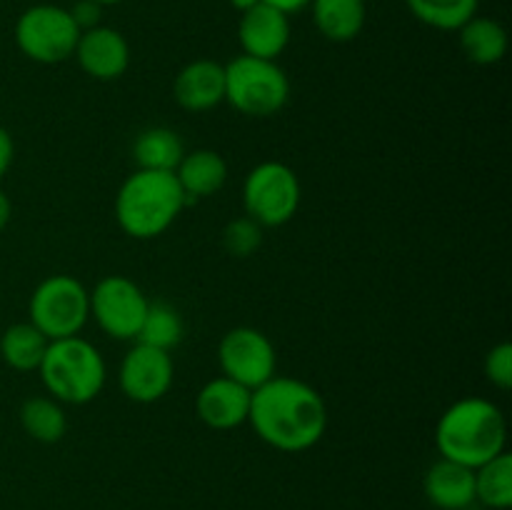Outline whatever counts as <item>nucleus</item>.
I'll list each match as a JSON object with an SVG mask.
<instances>
[{
    "instance_id": "obj_1",
    "label": "nucleus",
    "mask_w": 512,
    "mask_h": 510,
    "mask_svg": "<svg viewBox=\"0 0 512 510\" xmlns=\"http://www.w3.org/2000/svg\"><path fill=\"white\" fill-rule=\"evenodd\" d=\"M248 423L270 448L303 453L325 435L328 408L323 395L305 380L273 375L253 390Z\"/></svg>"
},
{
    "instance_id": "obj_2",
    "label": "nucleus",
    "mask_w": 512,
    "mask_h": 510,
    "mask_svg": "<svg viewBox=\"0 0 512 510\" xmlns=\"http://www.w3.org/2000/svg\"><path fill=\"white\" fill-rule=\"evenodd\" d=\"M508 423L493 400L460 398L440 415L435 428V445L440 458L453 460L465 468H480L505 453Z\"/></svg>"
},
{
    "instance_id": "obj_3",
    "label": "nucleus",
    "mask_w": 512,
    "mask_h": 510,
    "mask_svg": "<svg viewBox=\"0 0 512 510\" xmlns=\"http://www.w3.org/2000/svg\"><path fill=\"white\" fill-rule=\"evenodd\" d=\"M188 205L175 173L135 170L123 180L115 195V220L120 230L135 240L163 235Z\"/></svg>"
},
{
    "instance_id": "obj_4",
    "label": "nucleus",
    "mask_w": 512,
    "mask_h": 510,
    "mask_svg": "<svg viewBox=\"0 0 512 510\" xmlns=\"http://www.w3.org/2000/svg\"><path fill=\"white\" fill-rule=\"evenodd\" d=\"M45 390L58 403L85 405L105 385V360L90 340L80 335L50 340L38 368Z\"/></svg>"
},
{
    "instance_id": "obj_5",
    "label": "nucleus",
    "mask_w": 512,
    "mask_h": 510,
    "mask_svg": "<svg viewBox=\"0 0 512 510\" xmlns=\"http://www.w3.org/2000/svg\"><path fill=\"white\" fill-rule=\"evenodd\" d=\"M225 100L248 118H270L290 100V80L275 60L238 55L225 65Z\"/></svg>"
},
{
    "instance_id": "obj_6",
    "label": "nucleus",
    "mask_w": 512,
    "mask_h": 510,
    "mask_svg": "<svg viewBox=\"0 0 512 510\" xmlns=\"http://www.w3.org/2000/svg\"><path fill=\"white\" fill-rule=\"evenodd\" d=\"M30 323L48 340L70 338L90 318V293L73 275H50L30 295Z\"/></svg>"
},
{
    "instance_id": "obj_7",
    "label": "nucleus",
    "mask_w": 512,
    "mask_h": 510,
    "mask_svg": "<svg viewBox=\"0 0 512 510\" xmlns=\"http://www.w3.org/2000/svg\"><path fill=\"white\" fill-rule=\"evenodd\" d=\"M300 180L290 165L265 160L255 165L243 183V208L263 228L290 223L300 208Z\"/></svg>"
},
{
    "instance_id": "obj_8",
    "label": "nucleus",
    "mask_w": 512,
    "mask_h": 510,
    "mask_svg": "<svg viewBox=\"0 0 512 510\" xmlns=\"http://www.w3.org/2000/svg\"><path fill=\"white\" fill-rule=\"evenodd\" d=\"M13 35L25 58L40 65H58L73 58L80 30L68 8L43 3L20 13Z\"/></svg>"
},
{
    "instance_id": "obj_9",
    "label": "nucleus",
    "mask_w": 512,
    "mask_h": 510,
    "mask_svg": "<svg viewBox=\"0 0 512 510\" xmlns=\"http://www.w3.org/2000/svg\"><path fill=\"white\" fill-rule=\"evenodd\" d=\"M150 300L125 275H108L90 293V315L115 340H135Z\"/></svg>"
},
{
    "instance_id": "obj_10",
    "label": "nucleus",
    "mask_w": 512,
    "mask_h": 510,
    "mask_svg": "<svg viewBox=\"0 0 512 510\" xmlns=\"http://www.w3.org/2000/svg\"><path fill=\"white\" fill-rule=\"evenodd\" d=\"M220 370L225 378L255 390L275 375V348L265 333L255 328H233L218 345Z\"/></svg>"
},
{
    "instance_id": "obj_11",
    "label": "nucleus",
    "mask_w": 512,
    "mask_h": 510,
    "mask_svg": "<svg viewBox=\"0 0 512 510\" xmlns=\"http://www.w3.org/2000/svg\"><path fill=\"white\" fill-rule=\"evenodd\" d=\"M173 375L175 368L168 350L135 343L120 363L118 383L125 398L148 405L168 393L173 385Z\"/></svg>"
},
{
    "instance_id": "obj_12",
    "label": "nucleus",
    "mask_w": 512,
    "mask_h": 510,
    "mask_svg": "<svg viewBox=\"0 0 512 510\" xmlns=\"http://www.w3.org/2000/svg\"><path fill=\"white\" fill-rule=\"evenodd\" d=\"M75 60L95 80H118L130 65V45L120 30L95 25L83 30L75 45Z\"/></svg>"
},
{
    "instance_id": "obj_13",
    "label": "nucleus",
    "mask_w": 512,
    "mask_h": 510,
    "mask_svg": "<svg viewBox=\"0 0 512 510\" xmlns=\"http://www.w3.org/2000/svg\"><path fill=\"white\" fill-rule=\"evenodd\" d=\"M250 398H253V390L220 375L200 388L195 398V413L208 428L233 430L248 423Z\"/></svg>"
},
{
    "instance_id": "obj_14",
    "label": "nucleus",
    "mask_w": 512,
    "mask_h": 510,
    "mask_svg": "<svg viewBox=\"0 0 512 510\" xmlns=\"http://www.w3.org/2000/svg\"><path fill=\"white\" fill-rule=\"evenodd\" d=\"M238 40L243 55L263 60H278L290 43V18L270 5L258 3L240 13Z\"/></svg>"
},
{
    "instance_id": "obj_15",
    "label": "nucleus",
    "mask_w": 512,
    "mask_h": 510,
    "mask_svg": "<svg viewBox=\"0 0 512 510\" xmlns=\"http://www.w3.org/2000/svg\"><path fill=\"white\" fill-rule=\"evenodd\" d=\"M175 103L190 113H205L225 100V65L200 58L185 65L173 80Z\"/></svg>"
},
{
    "instance_id": "obj_16",
    "label": "nucleus",
    "mask_w": 512,
    "mask_h": 510,
    "mask_svg": "<svg viewBox=\"0 0 512 510\" xmlns=\"http://www.w3.org/2000/svg\"><path fill=\"white\" fill-rule=\"evenodd\" d=\"M425 495L440 510H465L475 503V470L440 458L425 473Z\"/></svg>"
},
{
    "instance_id": "obj_17",
    "label": "nucleus",
    "mask_w": 512,
    "mask_h": 510,
    "mask_svg": "<svg viewBox=\"0 0 512 510\" xmlns=\"http://www.w3.org/2000/svg\"><path fill=\"white\" fill-rule=\"evenodd\" d=\"M175 178H178L180 188H183L185 198H208L215 195L228 180V163L215 150H193L185 153L180 165L175 168Z\"/></svg>"
},
{
    "instance_id": "obj_18",
    "label": "nucleus",
    "mask_w": 512,
    "mask_h": 510,
    "mask_svg": "<svg viewBox=\"0 0 512 510\" xmlns=\"http://www.w3.org/2000/svg\"><path fill=\"white\" fill-rule=\"evenodd\" d=\"M368 0H310L313 23L330 43H350L365 25Z\"/></svg>"
},
{
    "instance_id": "obj_19",
    "label": "nucleus",
    "mask_w": 512,
    "mask_h": 510,
    "mask_svg": "<svg viewBox=\"0 0 512 510\" xmlns=\"http://www.w3.org/2000/svg\"><path fill=\"white\" fill-rule=\"evenodd\" d=\"M460 33V48H463L465 58L475 65H495L505 58L508 53V30L503 23L495 18H485V15H475L470 18Z\"/></svg>"
},
{
    "instance_id": "obj_20",
    "label": "nucleus",
    "mask_w": 512,
    "mask_h": 510,
    "mask_svg": "<svg viewBox=\"0 0 512 510\" xmlns=\"http://www.w3.org/2000/svg\"><path fill=\"white\" fill-rule=\"evenodd\" d=\"M183 140L170 128H148L135 138L133 158L140 170H163L175 173L183 160Z\"/></svg>"
},
{
    "instance_id": "obj_21",
    "label": "nucleus",
    "mask_w": 512,
    "mask_h": 510,
    "mask_svg": "<svg viewBox=\"0 0 512 510\" xmlns=\"http://www.w3.org/2000/svg\"><path fill=\"white\" fill-rule=\"evenodd\" d=\"M48 343L50 340L33 323H15L0 338V355L8 368L30 373L40 368Z\"/></svg>"
},
{
    "instance_id": "obj_22",
    "label": "nucleus",
    "mask_w": 512,
    "mask_h": 510,
    "mask_svg": "<svg viewBox=\"0 0 512 510\" xmlns=\"http://www.w3.org/2000/svg\"><path fill=\"white\" fill-rule=\"evenodd\" d=\"M20 423L23 430L38 443H58L68 430V418L65 410L55 398H45V395H35L28 398L20 408Z\"/></svg>"
},
{
    "instance_id": "obj_23",
    "label": "nucleus",
    "mask_w": 512,
    "mask_h": 510,
    "mask_svg": "<svg viewBox=\"0 0 512 510\" xmlns=\"http://www.w3.org/2000/svg\"><path fill=\"white\" fill-rule=\"evenodd\" d=\"M475 500L493 510L512 505V455L508 450L475 468Z\"/></svg>"
},
{
    "instance_id": "obj_24",
    "label": "nucleus",
    "mask_w": 512,
    "mask_h": 510,
    "mask_svg": "<svg viewBox=\"0 0 512 510\" xmlns=\"http://www.w3.org/2000/svg\"><path fill=\"white\" fill-rule=\"evenodd\" d=\"M405 5L428 28L453 33L478 15L480 0H405Z\"/></svg>"
},
{
    "instance_id": "obj_25",
    "label": "nucleus",
    "mask_w": 512,
    "mask_h": 510,
    "mask_svg": "<svg viewBox=\"0 0 512 510\" xmlns=\"http://www.w3.org/2000/svg\"><path fill=\"white\" fill-rule=\"evenodd\" d=\"M183 333H185L183 318H180V313L173 308V305L150 303L135 343L153 345V348L168 350L170 353V350L183 340Z\"/></svg>"
},
{
    "instance_id": "obj_26",
    "label": "nucleus",
    "mask_w": 512,
    "mask_h": 510,
    "mask_svg": "<svg viewBox=\"0 0 512 510\" xmlns=\"http://www.w3.org/2000/svg\"><path fill=\"white\" fill-rule=\"evenodd\" d=\"M223 245L230 255H235V258L255 255L260 245H263V225L255 223L248 215L230 220L223 230Z\"/></svg>"
},
{
    "instance_id": "obj_27",
    "label": "nucleus",
    "mask_w": 512,
    "mask_h": 510,
    "mask_svg": "<svg viewBox=\"0 0 512 510\" xmlns=\"http://www.w3.org/2000/svg\"><path fill=\"white\" fill-rule=\"evenodd\" d=\"M485 375L500 390L512 388V345L498 343L485 355Z\"/></svg>"
},
{
    "instance_id": "obj_28",
    "label": "nucleus",
    "mask_w": 512,
    "mask_h": 510,
    "mask_svg": "<svg viewBox=\"0 0 512 510\" xmlns=\"http://www.w3.org/2000/svg\"><path fill=\"white\" fill-rule=\"evenodd\" d=\"M68 13L73 18V23L78 25L80 33H83V30L100 25V20H103V5L93 3V0H75L73 8H68Z\"/></svg>"
},
{
    "instance_id": "obj_29",
    "label": "nucleus",
    "mask_w": 512,
    "mask_h": 510,
    "mask_svg": "<svg viewBox=\"0 0 512 510\" xmlns=\"http://www.w3.org/2000/svg\"><path fill=\"white\" fill-rule=\"evenodd\" d=\"M13 155H15V145H13V135L0 125V178L8 173V168L13 165Z\"/></svg>"
},
{
    "instance_id": "obj_30",
    "label": "nucleus",
    "mask_w": 512,
    "mask_h": 510,
    "mask_svg": "<svg viewBox=\"0 0 512 510\" xmlns=\"http://www.w3.org/2000/svg\"><path fill=\"white\" fill-rule=\"evenodd\" d=\"M260 3L270 5V8L280 10V13H285L290 18L293 13H300V10L308 8L310 0H260Z\"/></svg>"
},
{
    "instance_id": "obj_31",
    "label": "nucleus",
    "mask_w": 512,
    "mask_h": 510,
    "mask_svg": "<svg viewBox=\"0 0 512 510\" xmlns=\"http://www.w3.org/2000/svg\"><path fill=\"white\" fill-rule=\"evenodd\" d=\"M10 218H13V203H10V198L5 195V190L0 188V230L10 223Z\"/></svg>"
},
{
    "instance_id": "obj_32",
    "label": "nucleus",
    "mask_w": 512,
    "mask_h": 510,
    "mask_svg": "<svg viewBox=\"0 0 512 510\" xmlns=\"http://www.w3.org/2000/svg\"><path fill=\"white\" fill-rule=\"evenodd\" d=\"M260 0H230V5H233L235 10H238V13H245V10H250V8H255V5H258Z\"/></svg>"
},
{
    "instance_id": "obj_33",
    "label": "nucleus",
    "mask_w": 512,
    "mask_h": 510,
    "mask_svg": "<svg viewBox=\"0 0 512 510\" xmlns=\"http://www.w3.org/2000/svg\"><path fill=\"white\" fill-rule=\"evenodd\" d=\"M93 3H98V5H118V3H123V0H93Z\"/></svg>"
}]
</instances>
